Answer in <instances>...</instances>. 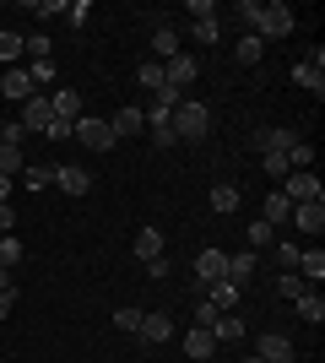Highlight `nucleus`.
Returning <instances> with one entry per match:
<instances>
[{"label": "nucleus", "mask_w": 325, "mask_h": 363, "mask_svg": "<svg viewBox=\"0 0 325 363\" xmlns=\"http://www.w3.org/2000/svg\"><path fill=\"white\" fill-rule=\"evenodd\" d=\"M71 136H76L81 147H93V152H114V147H120L114 130H108V120H93V114H81V120L71 125Z\"/></svg>", "instance_id": "4"}, {"label": "nucleus", "mask_w": 325, "mask_h": 363, "mask_svg": "<svg viewBox=\"0 0 325 363\" xmlns=\"http://www.w3.org/2000/svg\"><path fill=\"white\" fill-rule=\"evenodd\" d=\"M293 82H298V87H309L314 98H325V55H320V49H309V55L293 65Z\"/></svg>", "instance_id": "5"}, {"label": "nucleus", "mask_w": 325, "mask_h": 363, "mask_svg": "<svg viewBox=\"0 0 325 363\" xmlns=\"http://www.w3.org/2000/svg\"><path fill=\"white\" fill-rule=\"evenodd\" d=\"M185 352H190V358H212V352H217V336L206 331V325H190V331H185Z\"/></svg>", "instance_id": "18"}, {"label": "nucleus", "mask_w": 325, "mask_h": 363, "mask_svg": "<svg viewBox=\"0 0 325 363\" xmlns=\"http://www.w3.org/2000/svg\"><path fill=\"white\" fill-rule=\"evenodd\" d=\"M173 266H169V255H157V260H147V277H152V282H163V277H169Z\"/></svg>", "instance_id": "46"}, {"label": "nucleus", "mask_w": 325, "mask_h": 363, "mask_svg": "<svg viewBox=\"0 0 325 363\" xmlns=\"http://www.w3.org/2000/svg\"><path fill=\"white\" fill-rule=\"evenodd\" d=\"M271 233H277V228H271V223L261 217V223H249V233H244V239H249V250H266V244H271Z\"/></svg>", "instance_id": "33"}, {"label": "nucleus", "mask_w": 325, "mask_h": 363, "mask_svg": "<svg viewBox=\"0 0 325 363\" xmlns=\"http://www.w3.org/2000/svg\"><path fill=\"white\" fill-rule=\"evenodd\" d=\"M222 277H228V255H222V250H201V255H195V288H212V282H222Z\"/></svg>", "instance_id": "6"}, {"label": "nucleus", "mask_w": 325, "mask_h": 363, "mask_svg": "<svg viewBox=\"0 0 325 363\" xmlns=\"http://www.w3.org/2000/svg\"><path fill=\"white\" fill-rule=\"evenodd\" d=\"M55 184H60V196H87V190H93V174L81 163H60L55 168Z\"/></svg>", "instance_id": "8"}, {"label": "nucleus", "mask_w": 325, "mask_h": 363, "mask_svg": "<svg viewBox=\"0 0 325 363\" xmlns=\"http://www.w3.org/2000/svg\"><path fill=\"white\" fill-rule=\"evenodd\" d=\"M11 303H16V293H0V320H11Z\"/></svg>", "instance_id": "49"}, {"label": "nucleus", "mask_w": 325, "mask_h": 363, "mask_svg": "<svg viewBox=\"0 0 325 363\" xmlns=\"http://www.w3.org/2000/svg\"><path fill=\"white\" fill-rule=\"evenodd\" d=\"M190 16H195V22H206V16H217V6H212V0H190Z\"/></svg>", "instance_id": "47"}, {"label": "nucleus", "mask_w": 325, "mask_h": 363, "mask_svg": "<svg viewBox=\"0 0 325 363\" xmlns=\"http://www.w3.org/2000/svg\"><path fill=\"white\" fill-rule=\"evenodd\" d=\"M277 293H282V298H298V293H309V288H304V277H298V272H282L277 277Z\"/></svg>", "instance_id": "34"}, {"label": "nucleus", "mask_w": 325, "mask_h": 363, "mask_svg": "<svg viewBox=\"0 0 325 363\" xmlns=\"http://www.w3.org/2000/svg\"><path fill=\"white\" fill-rule=\"evenodd\" d=\"M244 363H261V358H244Z\"/></svg>", "instance_id": "53"}, {"label": "nucleus", "mask_w": 325, "mask_h": 363, "mask_svg": "<svg viewBox=\"0 0 325 363\" xmlns=\"http://www.w3.org/2000/svg\"><path fill=\"white\" fill-rule=\"evenodd\" d=\"M136 82H141V92H163V87H169V76H163V60H141Z\"/></svg>", "instance_id": "20"}, {"label": "nucleus", "mask_w": 325, "mask_h": 363, "mask_svg": "<svg viewBox=\"0 0 325 363\" xmlns=\"http://www.w3.org/2000/svg\"><path fill=\"white\" fill-rule=\"evenodd\" d=\"M65 22H71V28H81V22H87V16H93V6H87V0H76V6H65Z\"/></svg>", "instance_id": "41"}, {"label": "nucleus", "mask_w": 325, "mask_h": 363, "mask_svg": "<svg viewBox=\"0 0 325 363\" xmlns=\"http://www.w3.org/2000/svg\"><path fill=\"white\" fill-rule=\"evenodd\" d=\"M6 98H11V104H28L33 98V82H28L22 65H6V71H0V104H6Z\"/></svg>", "instance_id": "7"}, {"label": "nucleus", "mask_w": 325, "mask_h": 363, "mask_svg": "<svg viewBox=\"0 0 325 363\" xmlns=\"http://www.w3.org/2000/svg\"><path fill=\"white\" fill-rule=\"evenodd\" d=\"M141 342H152V347H163V342H169L173 336V315H141Z\"/></svg>", "instance_id": "11"}, {"label": "nucleus", "mask_w": 325, "mask_h": 363, "mask_svg": "<svg viewBox=\"0 0 325 363\" xmlns=\"http://www.w3.org/2000/svg\"><path fill=\"white\" fill-rule=\"evenodd\" d=\"M28 82H33V92L49 87V82H55V60H33V65H28Z\"/></svg>", "instance_id": "29"}, {"label": "nucleus", "mask_w": 325, "mask_h": 363, "mask_svg": "<svg viewBox=\"0 0 325 363\" xmlns=\"http://www.w3.org/2000/svg\"><path fill=\"white\" fill-rule=\"evenodd\" d=\"M249 277H255V250H244V255H228V282H233V288H244Z\"/></svg>", "instance_id": "21"}, {"label": "nucleus", "mask_w": 325, "mask_h": 363, "mask_svg": "<svg viewBox=\"0 0 325 363\" xmlns=\"http://www.w3.org/2000/svg\"><path fill=\"white\" fill-rule=\"evenodd\" d=\"M287 223H298V233H320V228H325V201H314V206H293Z\"/></svg>", "instance_id": "17"}, {"label": "nucleus", "mask_w": 325, "mask_h": 363, "mask_svg": "<svg viewBox=\"0 0 325 363\" xmlns=\"http://www.w3.org/2000/svg\"><path fill=\"white\" fill-rule=\"evenodd\" d=\"M114 325L136 336V331H141V309H114Z\"/></svg>", "instance_id": "38"}, {"label": "nucleus", "mask_w": 325, "mask_h": 363, "mask_svg": "<svg viewBox=\"0 0 325 363\" xmlns=\"http://www.w3.org/2000/svg\"><path fill=\"white\" fill-rule=\"evenodd\" d=\"M152 147H179V136H173V125H152Z\"/></svg>", "instance_id": "44"}, {"label": "nucleus", "mask_w": 325, "mask_h": 363, "mask_svg": "<svg viewBox=\"0 0 325 363\" xmlns=\"http://www.w3.org/2000/svg\"><path fill=\"white\" fill-rule=\"evenodd\" d=\"M163 255V233H157V228H141L136 233V260H157Z\"/></svg>", "instance_id": "23"}, {"label": "nucleus", "mask_w": 325, "mask_h": 363, "mask_svg": "<svg viewBox=\"0 0 325 363\" xmlns=\"http://www.w3.org/2000/svg\"><path fill=\"white\" fill-rule=\"evenodd\" d=\"M287 217H293V201L282 196V190H266V223L277 228V223H287Z\"/></svg>", "instance_id": "22"}, {"label": "nucleus", "mask_w": 325, "mask_h": 363, "mask_svg": "<svg viewBox=\"0 0 325 363\" xmlns=\"http://www.w3.org/2000/svg\"><path fill=\"white\" fill-rule=\"evenodd\" d=\"M173 136H179V141H206V136H212V108H206V104H190V98H185V104H179V108H173Z\"/></svg>", "instance_id": "1"}, {"label": "nucleus", "mask_w": 325, "mask_h": 363, "mask_svg": "<svg viewBox=\"0 0 325 363\" xmlns=\"http://www.w3.org/2000/svg\"><path fill=\"white\" fill-rule=\"evenodd\" d=\"M261 147H266V152H282V157H287V152L298 147V136H293V130H282V125H277V130H261Z\"/></svg>", "instance_id": "25"}, {"label": "nucleus", "mask_w": 325, "mask_h": 363, "mask_svg": "<svg viewBox=\"0 0 325 363\" xmlns=\"http://www.w3.org/2000/svg\"><path fill=\"white\" fill-rule=\"evenodd\" d=\"M298 320H309V325H320V320H325V298H320V293H298Z\"/></svg>", "instance_id": "24"}, {"label": "nucleus", "mask_w": 325, "mask_h": 363, "mask_svg": "<svg viewBox=\"0 0 325 363\" xmlns=\"http://www.w3.org/2000/svg\"><path fill=\"white\" fill-rule=\"evenodd\" d=\"M255 38H287V33H293V6H282V0H271V6H261V16H255Z\"/></svg>", "instance_id": "3"}, {"label": "nucleus", "mask_w": 325, "mask_h": 363, "mask_svg": "<svg viewBox=\"0 0 325 363\" xmlns=\"http://www.w3.org/2000/svg\"><path fill=\"white\" fill-rule=\"evenodd\" d=\"M239 293H244V288H233L228 277H222V282H212V288H206V303H217L222 315H233V309H239Z\"/></svg>", "instance_id": "16"}, {"label": "nucleus", "mask_w": 325, "mask_h": 363, "mask_svg": "<svg viewBox=\"0 0 325 363\" xmlns=\"http://www.w3.org/2000/svg\"><path fill=\"white\" fill-rule=\"evenodd\" d=\"M298 277H304V288L320 282L325 277V250H298Z\"/></svg>", "instance_id": "19"}, {"label": "nucleus", "mask_w": 325, "mask_h": 363, "mask_svg": "<svg viewBox=\"0 0 325 363\" xmlns=\"http://www.w3.org/2000/svg\"><path fill=\"white\" fill-rule=\"evenodd\" d=\"M217 315H222V309H217V303H206V298L195 303V325H206V331H212V320H217Z\"/></svg>", "instance_id": "43"}, {"label": "nucleus", "mask_w": 325, "mask_h": 363, "mask_svg": "<svg viewBox=\"0 0 325 363\" xmlns=\"http://www.w3.org/2000/svg\"><path fill=\"white\" fill-rule=\"evenodd\" d=\"M16 260H22V239H16V233H6V239H0V266L11 272Z\"/></svg>", "instance_id": "32"}, {"label": "nucleus", "mask_w": 325, "mask_h": 363, "mask_svg": "<svg viewBox=\"0 0 325 363\" xmlns=\"http://www.w3.org/2000/svg\"><path fill=\"white\" fill-rule=\"evenodd\" d=\"M261 363H293V336H282V331H266L261 336V352H255Z\"/></svg>", "instance_id": "10"}, {"label": "nucleus", "mask_w": 325, "mask_h": 363, "mask_svg": "<svg viewBox=\"0 0 325 363\" xmlns=\"http://www.w3.org/2000/svg\"><path fill=\"white\" fill-rule=\"evenodd\" d=\"M0 228H6V233L16 228V212H11V206H0Z\"/></svg>", "instance_id": "50"}, {"label": "nucleus", "mask_w": 325, "mask_h": 363, "mask_svg": "<svg viewBox=\"0 0 325 363\" xmlns=\"http://www.w3.org/2000/svg\"><path fill=\"white\" fill-rule=\"evenodd\" d=\"M49 108H55V120H71V125H76V120H81V92L60 87L55 98H49Z\"/></svg>", "instance_id": "13"}, {"label": "nucleus", "mask_w": 325, "mask_h": 363, "mask_svg": "<svg viewBox=\"0 0 325 363\" xmlns=\"http://www.w3.org/2000/svg\"><path fill=\"white\" fill-rule=\"evenodd\" d=\"M212 336H217V342H239V336H244V320H239V315H217Z\"/></svg>", "instance_id": "27"}, {"label": "nucleus", "mask_w": 325, "mask_h": 363, "mask_svg": "<svg viewBox=\"0 0 325 363\" xmlns=\"http://www.w3.org/2000/svg\"><path fill=\"white\" fill-rule=\"evenodd\" d=\"M217 33H222V22H217V16H206V22H195V38H201V44H217Z\"/></svg>", "instance_id": "42"}, {"label": "nucleus", "mask_w": 325, "mask_h": 363, "mask_svg": "<svg viewBox=\"0 0 325 363\" xmlns=\"http://www.w3.org/2000/svg\"><path fill=\"white\" fill-rule=\"evenodd\" d=\"M0 174H6V179L22 174V147H6V141H0Z\"/></svg>", "instance_id": "30"}, {"label": "nucleus", "mask_w": 325, "mask_h": 363, "mask_svg": "<svg viewBox=\"0 0 325 363\" xmlns=\"http://www.w3.org/2000/svg\"><path fill=\"white\" fill-rule=\"evenodd\" d=\"M49 179H55V168H44V163H22V184H28V190H44Z\"/></svg>", "instance_id": "28"}, {"label": "nucleus", "mask_w": 325, "mask_h": 363, "mask_svg": "<svg viewBox=\"0 0 325 363\" xmlns=\"http://www.w3.org/2000/svg\"><path fill=\"white\" fill-rule=\"evenodd\" d=\"M277 190H282L287 201H293V206H314V201H325L320 174H314V168H293V174H287V179H282Z\"/></svg>", "instance_id": "2"}, {"label": "nucleus", "mask_w": 325, "mask_h": 363, "mask_svg": "<svg viewBox=\"0 0 325 363\" xmlns=\"http://www.w3.org/2000/svg\"><path fill=\"white\" fill-rule=\"evenodd\" d=\"M233 206H239V190H233V184H217L212 190V212H233Z\"/></svg>", "instance_id": "31"}, {"label": "nucleus", "mask_w": 325, "mask_h": 363, "mask_svg": "<svg viewBox=\"0 0 325 363\" xmlns=\"http://www.w3.org/2000/svg\"><path fill=\"white\" fill-rule=\"evenodd\" d=\"M22 55V33H6L0 28V60H16Z\"/></svg>", "instance_id": "36"}, {"label": "nucleus", "mask_w": 325, "mask_h": 363, "mask_svg": "<svg viewBox=\"0 0 325 363\" xmlns=\"http://www.w3.org/2000/svg\"><path fill=\"white\" fill-rule=\"evenodd\" d=\"M266 174H271V184H282L293 168H287V157H282V152H266Z\"/></svg>", "instance_id": "35"}, {"label": "nucleus", "mask_w": 325, "mask_h": 363, "mask_svg": "<svg viewBox=\"0 0 325 363\" xmlns=\"http://www.w3.org/2000/svg\"><path fill=\"white\" fill-rule=\"evenodd\" d=\"M233 16H239L244 28H255V16H261V0H239V6H233Z\"/></svg>", "instance_id": "40"}, {"label": "nucleus", "mask_w": 325, "mask_h": 363, "mask_svg": "<svg viewBox=\"0 0 325 363\" xmlns=\"http://www.w3.org/2000/svg\"><path fill=\"white\" fill-rule=\"evenodd\" d=\"M287 168H314V147H304V141H298V147L287 152Z\"/></svg>", "instance_id": "39"}, {"label": "nucleus", "mask_w": 325, "mask_h": 363, "mask_svg": "<svg viewBox=\"0 0 325 363\" xmlns=\"http://www.w3.org/2000/svg\"><path fill=\"white\" fill-rule=\"evenodd\" d=\"M0 293H16V282H11V272L0 266Z\"/></svg>", "instance_id": "51"}, {"label": "nucleus", "mask_w": 325, "mask_h": 363, "mask_svg": "<svg viewBox=\"0 0 325 363\" xmlns=\"http://www.w3.org/2000/svg\"><path fill=\"white\" fill-rule=\"evenodd\" d=\"M152 55L157 60H173V55H179V33H173L169 22H152Z\"/></svg>", "instance_id": "14"}, {"label": "nucleus", "mask_w": 325, "mask_h": 363, "mask_svg": "<svg viewBox=\"0 0 325 363\" xmlns=\"http://www.w3.org/2000/svg\"><path fill=\"white\" fill-rule=\"evenodd\" d=\"M108 130H114V141H125V136H141V108L136 104H125L114 120H108Z\"/></svg>", "instance_id": "15"}, {"label": "nucleus", "mask_w": 325, "mask_h": 363, "mask_svg": "<svg viewBox=\"0 0 325 363\" xmlns=\"http://www.w3.org/2000/svg\"><path fill=\"white\" fill-rule=\"evenodd\" d=\"M44 136H49V141H71V120H55Z\"/></svg>", "instance_id": "48"}, {"label": "nucleus", "mask_w": 325, "mask_h": 363, "mask_svg": "<svg viewBox=\"0 0 325 363\" xmlns=\"http://www.w3.org/2000/svg\"><path fill=\"white\" fill-rule=\"evenodd\" d=\"M261 55H266V44L255 38V33H244V38H239V49H233V60H239V65H261Z\"/></svg>", "instance_id": "26"}, {"label": "nucleus", "mask_w": 325, "mask_h": 363, "mask_svg": "<svg viewBox=\"0 0 325 363\" xmlns=\"http://www.w3.org/2000/svg\"><path fill=\"white\" fill-rule=\"evenodd\" d=\"M195 71H201V65H195V60H185V55L163 60V76H169V87H179V92H185L190 82H195Z\"/></svg>", "instance_id": "12"}, {"label": "nucleus", "mask_w": 325, "mask_h": 363, "mask_svg": "<svg viewBox=\"0 0 325 363\" xmlns=\"http://www.w3.org/2000/svg\"><path fill=\"white\" fill-rule=\"evenodd\" d=\"M22 55H33V60H49V38H44V33L22 38Z\"/></svg>", "instance_id": "37"}, {"label": "nucleus", "mask_w": 325, "mask_h": 363, "mask_svg": "<svg viewBox=\"0 0 325 363\" xmlns=\"http://www.w3.org/2000/svg\"><path fill=\"white\" fill-rule=\"evenodd\" d=\"M6 196H11V179H6V174H0V206H6Z\"/></svg>", "instance_id": "52"}, {"label": "nucleus", "mask_w": 325, "mask_h": 363, "mask_svg": "<svg viewBox=\"0 0 325 363\" xmlns=\"http://www.w3.org/2000/svg\"><path fill=\"white\" fill-rule=\"evenodd\" d=\"M277 260H282V272H298V244H282Z\"/></svg>", "instance_id": "45"}, {"label": "nucleus", "mask_w": 325, "mask_h": 363, "mask_svg": "<svg viewBox=\"0 0 325 363\" xmlns=\"http://www.w3.org/2000/svg\"><path fill=\"white\" fill-rule=\"evenodd\" d=\"M22 130H49V125H55V108H49V98H38V92H33L28 104H22Z\"/></svg>", "instance_id": "9"}]
</instances>
